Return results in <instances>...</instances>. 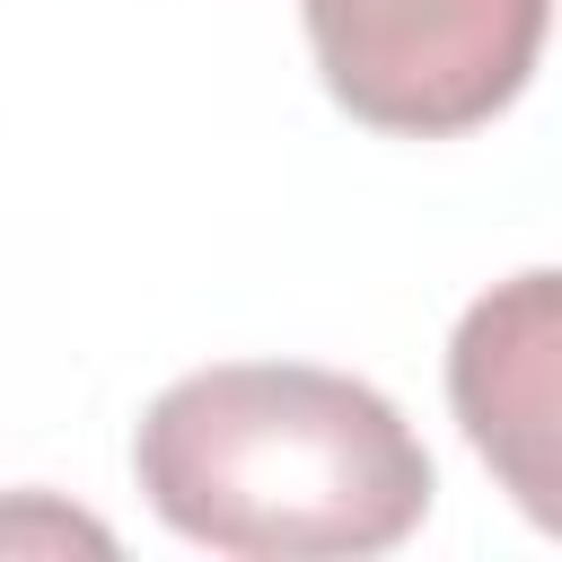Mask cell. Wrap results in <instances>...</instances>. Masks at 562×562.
<instances>
[{
    "label": "cell",
    "mask_w": 562,
    "mask_h": 562,
    "mask_svg": "<svg viewBox=\"0 0 562 562\" xmlns=\"http://www.w3.org/2000/svg\"><path fill=\"white\" fill-rule=\"evenodd\" d=\"M325 97L395 140H448L518 105L553 0H299Z\"/></svg>",
    "instance_id": "2"
},
{
    "label": "cell",
    "mask_w": 562,
    "mask_h": 562,
    "mask_svg": "<svg viewBox=\"0 0 562 562\" xmlns=\"http://www.w3.org/2000/svg\"><path fill=\"white\" fill-rule=\"evenodd\" d=\"M114 553V536L79 509H61L53 492H9L0 501V553Z\"/></svg>",
    "instance_id": "4"
},
{
    "label": "cell",
    "mask_w": 562,
    "mask_h": 562,
    "mask_svg": "<svg viewBox=\"0 0 562 562\" xmlns=\"http://www.w3.org/2000/svg\"><path fill=\"white\" fill-rule=\"evenodd\" d=\"M448 404L501 492L536 527H562V281L544 263L457 316Z\"/></svg>",
    "instance_id": "3"
},
{
    "label": "cell",
    "mask_w": 562,
    "mask_h": 562,
    "mask_svg": "<svg viewBox=\"0 0 562 562\" xmlns=\"http://www.w3.org/2000/svg\"><path fill=\"white\" fill-rule=\"evenodd\" d=\"M132 483L184 544L237 562H351L430 518V448L413 422L316 360H220L149 395Z\"/></svg>",
    "instance_id": "1"
}]
</instances>
